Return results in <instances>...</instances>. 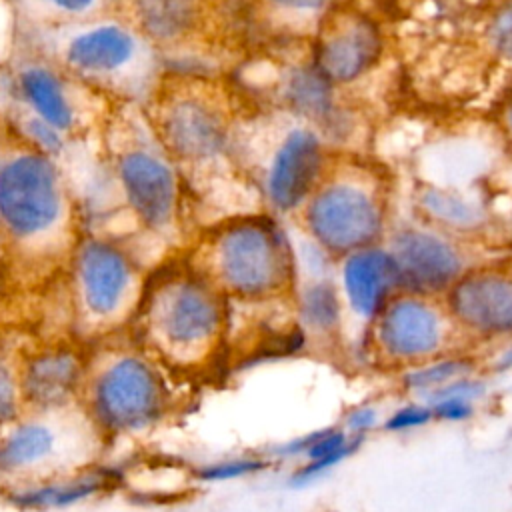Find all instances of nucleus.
Listing matches in <instances>:
<instances>
[{
  "label": "nucleus",
  "mask_w": 512,
  "mask_h": 512,
  "mask_svg": "<svg viewBox=\"0 0 512 512\" xmlns=\"http://www.w3.org/2000/svg\"><path fill=\"white\" fill-rule=\"evenodd\" d=\"M96 204L108 200L116 222L126 224L122 242L152 270V250L172 256L184 224V178L152 132L142 106L112 104L96 142ZM176 258V256H174Z\"/></svg>",
  "instance_id": "nucleus-1"
},
{
  "label": "nucleus",
  "mask_w": 512,
  "mask_h": 512,
  "mask_svg": "<svg viewBox=\"0 0 512 512\" xmlns=\"http://www.w3.org/2000/svg\"><path fill=\"white\" fill-rule=\"evenodd\" d=\"M84 232L64 166L0 128V266L32 286L60 280Z\"/></svg>",
  "instance_id": "nucleus-2"
},
{
  "label": "nucleus",
  "mask_w": 512,
  "mask_h": 512,
  "mask_svg": "<svg viewBox=\"0 0 512 512\" xmlns=\"http://www.w3.org/2000/svg\"><path fill=\"white\" fill-rule=\"evenodd\" d=\"M14 36L112 104L144 106L168 70L156 44L124 12Z\"/></svg>",
  "instance_id": "nucleus-3"
},
{
  "label": "nucleus",
  "mask_w": 512,
  "mask_h": 512,
  "mask_svg": "<svg viewBox=\"0 0 512 512\" xmlns=\"http://www.w3.org/2000/svg\"><path fill=\"white\" fill-rule=\"evenodd\" d=\"M224 298L182 256L170 258L150 270L126 334L166 370H194L220 346Z\"/></svg>",
  "instance_id": "nucleus-4"
},
{
  "label": "nucleus",
  "mask_w": 512,
  "mask_h": 512,
  "mask_svg": "<svg viewBox=\"0 0 512 512\" xmlns=\"http://www.w3.org/2000/svg\"><path fill=\"white\" fill-rule=\"evenodd\" d=\"M112 102L84 88L26 40L12 36L0 64V126L24 142L58 134L74 152L94 150Z\"/></svg>",
  "instance_id": "nucleus-5"
},
{
  "label": "nucleus",
  "mask_w": 512,
  "mask_h": 512,
  "mask_svg": "<svg viewBox=\"0 0 512 512\" xmlns=\"http://www.w3.org/2000/svg\"><path fill=\"white\" fill-rule=\"evenodd\" d=\"M148 274L124 242L86 228L60 276L70 326L82 346L126 334Z\"/></svg>",
  "instance_id": "nucleus-6"
},
{
  "label": "nucleus",
  "mask_w": 512,
  "mask_h": 512,
  "mask_svg": "<svg viewBox=\"0 0 512 512\" xmlns=\"http://www.w3.org/2000/svg\"><path fill=\"white\" fill-rule=\"evenodd\" d=\"M164 370L128 334L102 340L88 348L78 402L106 440L146 432L170 404Z\"/></svg>",
  "instance_id": "nucleus-7"
},
{
  "label": "nucleus",
  "mask_w": 512,
  "mask_h": 512,
  "mask_svg": "<svg viewBox=\"0 0 512 512\" xmlns=\"http://www.w3.org/2000/svg\"><path fill=\"white\" fill-rule=\"evenodd\" d=\"M224 296L266 298L282 292L294 274L290 246L272 220L236 218L206 234L180 254Z\"/></svg>",
  "instance_id": "nucleus-8"
},
{
  "label": "nucleus",
  "mask_w": 512,
  "mask_h": 512,
  "mask_svg": "<svg viewBox=\"0 0 512 512\" xmlns=\"http://www.w3.org/2000/svg\"><path fill=\"white\" fill-rule=\"evenodd\" d=\"M106 438L78 404L24 410L0 432V476L20 486L98 466Z\"/></svg>",
  "instance_id": "nucleus-9"
},
{
  "label": "nucleus",
  "mask_w": 512,
  "mask_h": 512,
  "mask_svg": "<svg viewBox=\"0 0 512 512\" xmlns=\"http://www.w3.org/2000/svg\"><path fill=\"white\" fill-rule=\"evenodd\" d=\"M142 110L182 178L216 162L228 146L226 108L216 88L200 76L168 68Z\"/></svg>",
  "instance_id": "nucleus-10"
},
{
  "label": "nucleus",
  "mask_w": 512,
  "mask_h": 512,
  "mask_svg": "<svg viewBox=\"0 0 512 512\" xmlns=\"http://www.w3.org/2000/svg\"><path fill=\"white\" fill-rule=\"evenodd\" d=\"M314 240L334 254L370 248L382 230V212L372 192L356 182H332L320 188L306 210Z\"/></svg>",
  "instance_id": "nucleus-11"
},
{
  "label": "nucleus",
  "mask_w": 512,
  "mask_h": 512,
  "mask_svg": "<svg viewBox=\"0 0 512 512\" xmlns=\"http://www.w3.org/2000/svg\"><path fill=\"white\" fill-rule=\"evenodd\" d=\"M88 348L80 342H56L22 352L20 386L24 410H52L78 404Z\"/></svg>",
  "instance_id": "nucleus-12"
},
{
  "label": "nucleus",
  "mask_w": 512,
  "mask_h": 512,
  "mask_svg": "<svg viewBox=\"0 0 512 512\" xmlns=\"http://www.w3.org/2000/svg\"><path fill=\"white\" fill-rule=\"evenodd\" d=\"M374 338L380 352L396 362H428L444 346L446 324L420 296H396L376 314Z\"/></svg>",
  "instance_id": "nucleus-13"
},
{
  "label": "nucleus",
  "mask_w": 512,
  "mask_h": 512,
  "mask_svg": "<svg viewBox=\"0 0 512 512\" xmlns=\"http://www.w3.org/2000/svg\"><path fill=\"white\" fill-rule=\"evenodd\" d=\"M450 312L480 334L512 332V274L486 268L462 274L450 288Z\"/></svg>",
  "instance_id": "nucleus-14"
},
{
  "label": "nucleus",
  "mask_w": 512,
  "mask_h": 512,
  "mask_svg": "<svg viewBox=\"0 0 512 512\" xmlns=\"http://www.w3.org/2000/svg\"><path fill=\"white\" fill-rule=\"evenodd\" d=\"M390 254L396 264L398 288H404L416 296L452 288V284L462 276L458 252L430 232H400L394 238V248Z\"/></svg>",
  "instance_id": "nucleus-15"
},
{
  "label": "nucleus",
  "mask_w": 512,
  "mask_h": 512,
  "mask_svg": "<svg viewBox=\"0 0 512 512\" xmlns=\"http://www.w3.org/2000/svg\"><path fill=\"white\" fill-rule=\"evenodd\" d=\"M380 54V36L372 22L344 14L324 26L316 44V70L330 82H352Z\"/></svg>",
  "instance_id": "nucleus-16"
},
{
  "label": "nucleus",
  "mask_w": 512,
  "mask_h": 512,
  "mask_svg": "<svg viewBox=\"0 0 512 512\" xmlns=\"http://www.w3.org/2000/svg\"><path fill=\"white\" fill-rule=\"evenodd\" d=\"M322 146L314 132L292 130L274 154L268 172L270 202L288 212L300 206L312 192L322 172Z\"/></svg>",
  "instance_id": "nucleus-17"
},
{
  "label": "nucleus",
  "mask_w": 512,
  "mask_h": 512,
  "mask_svg": "<svg viewBox=\"0 0 512 512\" xmlns=\"http://www.w3.org/2000/svg\"><path fill=\"white\" fill-rule=\"evenodd\" d=\"M342 276L350 306L366 318L376 316L398 288L392 254L374 246L352 252L344 264Z\"/></svg>",
  "instance_id": "nucleus-18"
},
{
  "label": "nucleus",
  "mask_w": 512,
  "mask_h": 512,
  "mask_svg": "<svg viewBox=\"0 0 512 512\" xmlns=\"http://www.w3.org/2000/svg\"><path fill=\"white\" fill-rule=\"evenodd\" d=\"M16 32L62 28L120 14L126 0H4Z\"/></svg>",
  "instance_id": "nucleus-19"
},
{
  "label": "nucleus",
  "mask_w": 512,
  "mask_h": 512,
  "mask_svg": "<svg viewBox=\"0 0 512 512\" xmlns=\"http://www.w3.org/2000/svg\"><path fill=\"white\" fill-rule=\"evenodd\" d=\"M110 480V472L94 466L82 472L48 478L36 484L16 486L10 492V500L18 508L26 510H56L100 494L110 484Z\"/></svg>",
  "instance_id": "nucleus-20"
},
{
  "label": "nucleus",
  "mask_w": 512,
  "mask_h": 512,
  "mask_svg": "<svg viewBox=\"0 0 512 512\" xmlns=\"http://www.w3.org/2000/svg\"><path fill=\"white\" fill-rule=\"evenodd\" d=\"M330 82L316 70V66H304L290 74L286 92L290 104L310 120H324L332 112Z\"/></svg>",
  "instance_id": "nucleus-21"
},
{
  "label": "nucleus",
  "mask_w": 512,
  "mask_h": 512,
  "mask_svg": "<svg viewBox=\"0 0 512 512\" xmlns=\"http://www.w3.org/2000/svg\"><path fill=\"white\" fill-rule=\"evenodd\" d=\"M20 360L22 352L0 342V432L24 412Z\"/></svg>",
  "instance_id": "nucleus-22"
},
{
  "label": "nucleus",
  "mask_w": 512,
  "mask_h": 512,
  "mask_svg": "<svg viewBox=\"0 0 512 512\" xmlns=\"http://www.w3.org/2000/svg\"><path fill=\"white\" fill-rule=\"evenodd\" d=\"M338 312V298L330 284L318 282L306 290L302 298V314L310 326L318 330H328L336 324Z\"/></svg>",
  "instance_id": "nucleus-23"
},
{
  "label": "nucleus",
  "mask_w": 512,
  "mask_h": 512,
  "mask_svg": "<svg viewBox=\"0 0 512 512\" xmlns=\"http://www.w3.org/2000/svg\"><path fill=\"white\" fill-rule=\"evenodd\" d=\"M468 364L462 360H440L436 364H426L416 368L414 372H410L406 376V382L414 388H442L458 378H462V374L466 372Z\"/></svg>",
  "instance_id": "nucleus-24"
},
{
  "label": "nucleus",
  "mask_w": 512,
  "mask_h": 512,
  "mask_svg": "<svg viewBox=\"0 0 512 512\" xmlns=\"http://www.w3.org/2000/svg\"><path fill=\"white\" fill-rule=\"evenodd\" d=\"M428 208L436 214H440V218L454 222V224H462V222H474L476 220V212L472 206L464 204L458 198L446 196V194H430L426 200Z\"/></svg>",
  "instance_id": "nucleus-25"
},
{
  "label": "nucleus",
  "mask_w": 512,
  "mask_h": 512,
  "mask_svg": "<svg viewBox=\"0 0 512 512\" xmlns=\"http://www.w3.org/2000/svg\"><path fill=\"white\" fill-rule=\"evenodd\" d=\"M490 42L496 48V52L508 60H512V0L506 2L498 14L494 16L490 30H488Z\"/></svg>",
  "instance_id": "nucleus-26"
},
{
  "label": "nucleus",
  "mask_w": 512,
  "mask_h": 512,
  "mask_svg": "<svg viewBox=\"0 0 512 512\" xmlns=\"http://www.w3.org/2000/svg\"><path fill=\"white\" fill-rule=\"evenodd\" d=\"M262 466H266L264 462H256V460H234V462H220V464H212L208 468H204L200 472V476L204 480H230V478H238L244 474H250L254 470H260Z\"/></svg>",
  "instance_id": "nucleus-27"
},
{
  "label": "nucleus",
  "mask_w": 512,
  "mask_h": 512,
  "mask_svg": "<svg viewBox=\"0 0 512 512\" xmlns=\"http://www.w3.org/2000/svg\"><path fill=\"white\" fill-rule=\"evenodd\" d=\"M432 418V410L424 408V406H406L402 410H398L388 422L386 428L390 430H408L414 426H420L424 422H428Z\"/></svg>",
  "instance_id": "nucleus-28"
},
{
  "label": "nucleus",
  "mask_w": 512,
  "mask_h": 512,
  "mask_svg": "<svg viewBox=\"0 0 512 512\" xmlns=\"http://www.w3.org/2000/svg\"><path fill=\"white\" fill-rule=\"evenodd\" d=\"M282 8H294V10H318L328 4V0H268Z\"/></svg>",
  "instance_id": "nucleus-29"
},
{
  "label": "nucleus",
  "mask_w": 512,
  "mask_h": 512,
  "mask_svg": "<svg viewBox=\"0 0 512 512\" xmlns=\"http://www.w3.org/2000/svg\"><path fill=\"white\" fill-rule=\"evenodd\" d=\"M374 422V412L368 410V408H362V410H356L352 416H350V428L356 430V432H364L366 428H370Z\"/></svg>",
  "instance_id": "nucleus-30"
},
{
  "label": "nucleus",
  "mask_w": 512,
  "mask_h": 512,
  "mask_svg": "<svg viewBox=\"0 0 512 512\" xmlns=\"http://www.w3.org/2000/svg\"><path fill=\"white\" fill-rule=\"evenodd\" d=\"M506 124H508V130H510V134H512V102H510V106H508V110H506Z\"/></svg>",
  "instance_id": "nucleus-31"
},
{
  "label": "nucleus",
  "mask_w": 512,
  "mask_h": 512,
  "mask_svg": "<svg viewBox=\"0 0 512 512\" xmlns=\"http://www.w3.org/2000/svg\"><path fill=\"white\" fill-rule=\"evenodd\" d=\"M184 2H192V4H200V6H204L206 2H210V0H184Z\"/></svg>",
  "instance_id": "nucleus-32"
}]
</instances>
